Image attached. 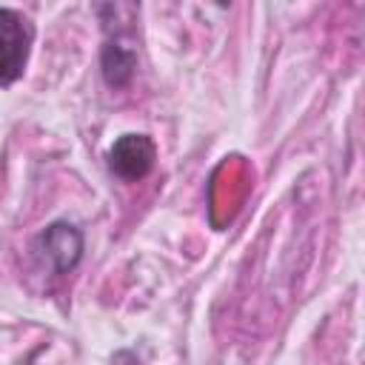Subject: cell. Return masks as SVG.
<instances>
[{"mask_svg": "<svg viewBox=\"0 0 365 365\" xmlns=\"http://www.w3.org/2000/svg\"><path fill=\"white\" fill-rule=\"evenodd\" d=\"M154 163H157V145L148 134H134V131L123 134L108 148V168L128 182L148 177Z\"/></svg>", "mask_w": 365, "mask_h": 365, "instance_id": "cell-3", "label": "cell"}, {"mask_svg": "<svg viewBox=\"0 0 365 365\" xmlns=\"http://www.w3.org/2000/svg\"><path fill=\"white\" fill-rule=\"evenodd\" d=\"M100 68H103V80L111 88H125L137 71V54H134V48H128L117 40H108L100 54Z\"/></svg>", "mask_w": 365, "mask_h": 365, "instance_id": "cell-4", "label": "cell"}, {"mask_svg": "<svg viewBox=\"0 0 365 365\" xmlns=\"http://www.w3.org/2000/svg\"><path fill=\"white\" fill-rule=\"evenodd\" d=\"M34 43L31 20L17 9H0V88L17 83L29 66Z\"/></svg>", "mask_w": 365, "mask_h": 365, "instance_id": "cell-1", "label": "cell"}, {"mask_svg": "<svg viewBox=\"0 0 365 365\" xmlns=\"http://www.w3.org/2000/svg\"><path fill=\"white\" fill-rule=\"evenodd\" d=\"M83 234L77 225L57 220L51 225H46L37 237H34V251L40 257H46L54 268V274H68L77 268V262L83 259Z\"/></svg>", "mask_w": 365, "mask_h": 365, "instance_id": "cell-2", "label": "cell"}]
</instances>
